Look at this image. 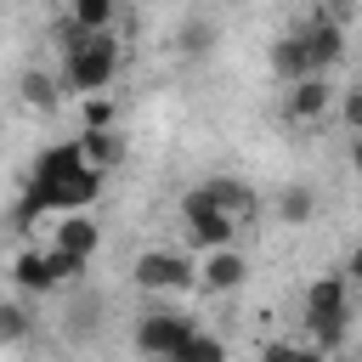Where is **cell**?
Listing matches in <instances>:
<instances>
[{
  "instance_id": "1",
  "label": "cell",
  "mask_w": 362,
  "mask_h": 362,
  "mask_svg": "<svg viewBox=\"0 0 362 362\" xmlns=\"http://www.w3.org/2000/svg\"><path fill=\"white\" fill-rule=\"evenodd\" d=\"M96 192H102V175L85 164L79 141H57V147H45V153H40L34 181H28V198H23V209H17V221L51 215V209L79 215V209H85Z\"/></svg>"
},
{
  "instance_id": "2",
  "label": "cell",
  "mask_w": 362,
  "mask_h": 362,
  "mask_svg": "<svg viewBox=\"0 0 362 362\" xmlns=\"http://www.w3.org/2000/svg\"><path fill=\"white\" fill-rule=\"evenodd\" d=\"M113 68H119V40H113V34H90V40L68 45L62 79H68V90L102 96V90H107V79H113Z\"/></svg>"
},
{
  "instance_id": "3",
  "label": "cell",
  "mask_w": 362,
  "mask_h": 362,
  "mask_svg": "<svg viewBox=\"0 0 362 362\" xmlns=\"http://www.w3.org/2000/svg\"><path fill=\"white\" fill-rule=\"evenodd\" d=\"M345 317H351V283L345 277H317L305 288V322L317 328V339L322 345H339Z\"/></svg>"
},
{
  "instance_id": "4",
  "label": "cell",
  "mask_w": 362,
  "mask_h": 362,
  "mask_svg": "<svg viewBox=\"0 0 362 362\" xmlns=\"http://www.w3.org/2000/svg\"><path fill=\"white\" fill-rule=\"evenodd\" d=\"M181 221H187L192 243H204V255H215V249H232V232H238V221H232L226 209H215V198H209L204 187H192V192L181 198Z\"/></svg>"
},
{
  "instance_id": "5",
  "label": "cell",
  "mask_w": 362,
  "mask_h": 362,
  "mask_svg": "<svg viewBox=\"0 0 362 362\" xmlns=\"http://www.w3.org/2000/svg\"><path fill=\"white\" fill-rule=\"evenodd\" d=\"M136 283L153 294H187L198 283V266L175 249H147V255H136Z\"/></svg>"
},
{
  "instance_id": "6",
  "label": "cell",
  "mask_w": 362,
  "mask_h": 362,
  "mask_svg": "<svg viewBox=\"0 0 362 362\" xmlns=\"http://www.w3.org/2000/svg\"><path fill=\"white\" fill-rule=\"evenodd\" d=\"M192 334H198V328H192L187 317H175V311H147V317L136 322V351L153 356V362H170Z\"/></svg>"
},
{
  "instance_id": "7",
  "label": "cell",
  "mask_w": 362,
  "mask_h": 362,
  "mask_svg": "<svg viewBox=\"0 0 362 362\" xmlns=\"http://www.w3.org/2000/svg\"><path fill=\"white\" fill-rule=\"evenodd\" d=\"M300 40H305V57H311V68H317V74H322V68H334V62L345 57V28H339V17H334L328 6H317V11L305 17Z\"/></svg>"
},
{
  "instance_id": "8",
  "label": "cell",
  "mask_w": 362,
  "mask_h": 362,
  "mask_svg": "<svg viewBox=\"0 0 362 362\" xmlns=\"http://www.w3.org/2000/svg\"><path fill=\"white\" fill-rule=\"evenodd\" d=\"M328 107H334V85H328L322 74H311V79L288 85V119H300V124H317Z\"/></svg>"
},
{
  "instance_id": "9",
  "label": "cell",
  "mask_w": 362,
  "mask_h": 362,
  "mask_svg": "<svg viewBox=\"0 0 362 362\" xmlns=\"http://www.w3.org/2000/svg\"><path fill=\"white\" fill-rule=\"evenodd\" d=\"M96 243H102V226H96L85 209L57 221V238H51V249H62V255H74V260H90V255H96Z\"/></svg>"
},
{
  "instance_id": "10",
  "label": "cell",
  "mask_w": 362,
  "mask_h": 362,
  "mask_svg": "<svg viewBox=\"0 0 362 362\" xmlns=\"http://www.w3.org/2000/svg\"><path fill=\"white\" fill-rule=\"evenodd\" d=\"M243 277H249V260H243L238 249H215V255H204V266H198V283H204V288H215V294L238 288Z\"/></svg>"
},
{
  "instance_id": "11",
  "label": "cell",
  "mask_w": 362,
  "mask_h": 362,
  "mask_svg": "<svg viewBox=\"0 0 362 362\" xmlns=\"http://www.w3.org/2000/svg\"><path fill=\"white\" fill-rule=\"evenodd\" d=\"M272 74H277L283 85H300V79H311V74H317V68H311V57H305V40H300V34L272 40Z\"/></svg>"
},
{
  "instance_id": "12",
  "label": "cell",
  "mask_w": 362,
  "mask_h": 362,
  "mask_svg": "<svg viewBox=\"0 0 362 362\" xmlns=\"http://www.w3.org/2000/svg\"><path fill=\"white\" fill-rule=\"evenodd\" d=\"M204 192H209V198H215V209H226L238 226L255 215V192H249L243 181H232V175H215V181H204Z\"/></svg>"
},
{
  "instance_id": "13",
  "label": "cell",
  "mask_w": 362,
  "mask_h": 362,
  "mask_svg": "<svg viewBox=\"0 0 362 362\" xmlns=\"http://www.w3.org/2000/svg\"><path fill=\"white\" fill-rule=\"evenodd\" d=\"M79 153H85V164L102 175V170H113V164L124 158V141H119V130H85V136H79Z\"/></svg>"
},
{
  "instance_id": "14",
  "label": "cell",
  "mask_w": 362,
  "mask_h": 362,
  "mask_svg": "<svg viewBox=\"0 0 362 362\" xmlns=\"http://www.w3.org/2000/svg\"><path fill=\"white\" fill-rule=\"evenodd\" d=\"M11 277H17L28 294H51V288H62V283H57V272H51V260H45V249H28V255H17Z\"/></svg>"
},
{
  "instance_id": "15",
  "label": "cell",
  "mask_w": 362,
  "mask_h": 362,
  "mask_svg": "<svg viewBox=\"0 0 362 362\" xmlns=\"http://www.w3.org/2000/svg\"><path fill=\"white\" fill-rule=\"evenodd\" d=\"M17 96H23V107H34V113H51V107L62 102V96H57V79H51L45 68H23Z\"/></svg>"
},
{
  "instance_id": "16",
  "label": "cell",
  "mask_w": 362,
  "mask_h": 362,
  "mask_svg": "<svg viewBox=\"0 0 362 362\" xmlns=\"http://www.w3.org/2000/svg\"><path fill=\"white\" fill-rule=\"evenodd\" d=\"M175 51L181 57H209L215 51V23L209 17H181L175 23Z\"/></svg>"
},
{
  "instance_id": "17",
  "label": "cell",
  "mask_w": 362,
  "mask_h": 362,
  "mask_svg": "<svg viewBox=\"0 0 362 362\" xmlns=\"http://www.w3.org/2000/svg\"><path fill=\"white\" fill-rule=\"evenodd\" d=\"M277 215H283L288 226H305V221L317 215V192H311V187H300V181H294V187H283V192H277Z\"/></svg>"
},
{
  "instance_id": "18",
  "label": "cell",
  "mask_w": 362,
  "mask_h": 362,
  "mask_svg": "<svg viewBox=\"0 0 362 362\" xmlns=\"http://www.w3.org/2000/svg\"><path fill=\"white\" fill-rule=\"evenodd\" d=\"M34 334V317H28V305H17V300H0V345H23Z\"/></svg>"
},
{
  "instance_id": "19",
  "label": "cell",
  "mask_w": 362,
  "mask_h": 362,
  "mask_svg": "<svg viewBox=\"0 0 362 362\" xmlns=\"http://www.w3.org/2000/svg\"><path fill=\"white\" fill-rule=\"evenodd\" d=\"M96 328H102V300H96V294H79V300L68 305V334L85 339V334H96Z\"/></svg>"
},
{
  "instance_id": "20",
  "label": "cell",
  "mask_w": 362,
  "mask_h": 362,
  "mask_svg": "<svg viewBox=\"0 0 362 362\" xmlns=\"http://www.w3.org/2000/svg\"><path fill=\"white\" fill-rule=\"evenodd\" d=\"M170 362H226V345H221L215 334H204V328H198V334L170 356Z\"/></svg>"
},
{
  "instance_id": "21",
  "label": "cell",
  "mask_w": 362,
  "mask_h": 362,
  "mask_svg": "<svg viewBox=\"0 0 362 362\" xmlns=\"http://www.w3.org/2000/svg\"><path fill=\"white\" fill-rule=\"evenodd\" d=\"M260 362H322V351H311V345H288V339H272V345L260 351Z\"/></svg>"
},
{
  "instance_id": "22",
  "label": "cell",
  "mask_w": 362,
  "mask_h": 362,
  "mask_svg": "<svg viewBox=\"0 0 362 362\" xmlns=\"http://www.w3.org/2000/svg\"><path fill=\"white\" fill-rule=\"evenodd\" d=\"M85 130H113V102L107 96H85Z\"/></svg>"
},
{
  "instance_id": "23",
  "label": "cell",
  "mask_w": 362,
  "mask_h": 362,
  "mask_svg": "<svg viewBox=\"0 0 362 362\" xmlns=\"http://www.w3.org/2000/svg\"><path fill=\"white\" fill-rule=\"evenodd\" d=\"M339 119L351 124V136H362V85H351V90L339 96Z\"/></svg>"
},
{
  "instance_id": "24",
  "label": "cell",
  "mask_w": 362,
  "mask_h": 362,
  "mask_svg": "<svg viewBox=\"0 0 362 362\" xmlns=\"http://www.w3.org/2000/svg\"><path fill=\"white\" fill-rule=\"evenodd\" d=\"M345 283H362V243H356L351 260H345Z\"/></svg>"
},
{
  "instance_id": "25",
  "label": "cell",
  "mask_w": 362,
  "mask_h": 362,
  "mask_svg": "<svg viewBox=\"0 0 362 362\" xmlns=\"http://www.w3.org/2000/svg\"><path fill=\"white\" fill-rule=\"evenodd\" d=\"M351 170L362 175V136H351Z\"/></svg>"
}]
</instances>
